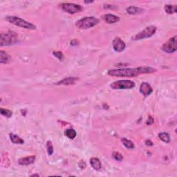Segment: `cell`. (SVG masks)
<instances>
[{"label": "cell", "instance_id": "1", "mask_svg": "<svg viewBox=\"0 0 177 177\" xmlns=\"http://www.w3.org/2000/svg\"><path fill=\"white\" fill-rule=\"evenodd\" d=\"M155 68L150 66H140L138 68H124L118 69H111L108 71L107 74L110 76L115 77H135L141 74H152L156 72Z\"/></svg>", "mask_w": 177, "mask_h": 177}, {"label": "cell", "instance_id": "2", "mask_svg": "<svg viewBox=\"0 0 177 177\" xmlns=\"http://www.w3.org/2000/svg\"><path fill=\"white\" fill-rule=\"evenodd\" d=\"M5 19L10 24H14L15 26H19V27L26 28V29L35 30L36 29V26L34 24L28 22L24 19L20 18V17L17 16H7L5 17Z\"/></svg>", "mask_w": 177, "mask_h": 177}, {"label": "cell", "instance_id": "3", "mask_svg": "<svg viewBox=\"0 0 177 177\" xmlns=\"http://www.w3.org/2000/svg\"><path fill=\"white\" fill-rule=\"evenodd\" d=\"M18 40V35L15 32L8 31L1 33L0 35V46H10L16 44Z\"/></svg>", "mask_w": 177, "mask_h": 177}, {"label": "cell", "instance_id": "4", "mask_svg": "<svg viewBox=\"0 0 177 177\" xmlns=\"http://www.w3.org/2000/svg\"><path fill=\"white\" fill-rule=\"evenodd\" d=\"M99 20L94 17H85L76 22V25L80 29H88L98 24Z\"/></svg>", "mask_w": 177, "mask_h": 177}, {"label": "cell", "instance_id": "5", "mask_svg": "<svg viewBox=\"0 0 177 177\" xmlns=\"http://www.w3.org/2000/svg\"><path fill=\"white\" fill-rule=\"evenodd\" d=\"M156 27L154 26H147L145 28H144L143 30H141V32L135 35L133 37L134 40H141V39L149 38V37H152V35L155 34V33L156 32Z\"/></svg>", "mask_w": 177, "mask_h": 177}, {"label": "cell", "instance_id": "6", "mask_svg": "<svg viewBox=\"0 0 177 177\" xmlns=\"http://www.w3.org/2000/svg\"><path fill=\"white\" fill-rule=\"evenodd\" d=\"M110 87L113 89H131L135 87V83L129 80H120L112 83Z\"/></svg>", "mask_w": 177, "mask_h": 177}, {"label": "cell", "instance_id": "7", "mask_svg": "<svg viewBox=\"0 0 177 177\" xmlns=\"http://www.w3.org/2000/svg\"><path fill=\"white\" fill-rule=\"evenodd\" d=\"M177 37L174 36L170 38L169 40L163 44L162 46V50L167 54H172L175 52L177 49Z\"/></svg>", "mask_w": 177, "mask_h": 177}, {"label": "cell", "instance_id": "8", "mask_svg": "<svg viewBox=\"0 0 177 177\" xmlns=\"http://www.w3.org/2000/svg\"><path fill=\"white\" fill-rule=\"evenodd\" d=\"M61 8L64 11L70 14H75V13L81 12L83 9V8L79 4L71 3H64L61 5Z\"/></svg>", "mask_w": 177, "mask_h": 177}, {"label": "cell", "instance_id": "9", "mask_svg": "<svg viewBox=\"0 0 177 177\" xmlns=\"http://www.w3.org/2000/svg\"><path fill=\"white\" fill-rule=\"evenodd\" d=\"M113 48L117 52H121L125 50L126 47V44L122 40L120 37H116L113 40Z\"/></svg>", "mask_w": 177, "mask_h": 177}, {"label": "cell", "instance_id": "10", "mask_svg": "<svg viewBox=\"0 0 177 177\" xmlns=\"http://www.w3.org/2000/svg\"><path fill=\"white\" fill-rule=\"evenodd\" d=\"M153 91V89L151 87V85L147 83H143L141 85L140 87V92L143 96H148L152 94Z\"/></svg>", "mask_w": 177, "mask_h": 177}, {"label": "cell", "instance_id": "11", "mask_svg": "<svg viewBox=\"0 0 177 177\" xmlns=\"http://www.w3.org/2000/svg\"><path fill=\"white\" fill-rule=\"evenodd\" d=\"M35 161V156H26V157H24V158H19L18 161V163L21 165H28L34 163Z\"/></svg>", "mask_w": 177, "mask_h": 177}, {"label": "cell", "instance_id": "12", "mask_svg": "<svg viewBox=\"0 0 177 177\" xmlns=\"http://www.w3.org/2000/svg\"><path fill=\"white\" fill-rule=\"evenodd\" d=\"M103 18L107 24L116 23V22H118L119 20H120L119 17L113 14H106L105 15H103Z\"/></svg>", "mask_w": 177, "mask_h": 177}, {"label": "cell", "instance_id": "13", "mask_svg": "<svg viewBox=\"0 0 177 177\" xmlns=\"http://www.w3.org/2000/svg\"><path fill=\"white\" fill-rule=\"evenodd\" d=\"M78 80L77 77H65V79H63L62 80L58 82V83H56V85H74V84L76 83V82Z\"/></svg>", "mask_w": 177, "mask_h": 177}, {"label": "cell", "instance_id": "14", "mask_svg": "<svg viewBox=\"0 0 177 177\" xmlns=\"http://www.w3.org/2000/svg\"><path fill=\"white\" fill-rule=\"evenodd\" d=\"M90 164L94 170L98 171L101 169L102 164L98 158H91L90 159Z\"/></svg>", "mask_w": 177, "mask_h": 177}, {"label": "cell", "instance_id": "15", "mask_svg": "<svg viewBox=\"0 0 177 177\" xmlns=\"http://www.w3.org/2000/svg\"><path fill=\"white\" fill-rule=\"evenodd\" d=\"M127 12L130 15H137L143 13L144 10L143 8L136 7V6H129L127 8Z\"/></svg>", "mask_w": 177, "mask_h": 177}, {"label": "cell", "instance_id": "16", "mask_svg": "<svg viewBox=\"0 0 177 177\" xmlns=\"http://www.w3.org/2000/svg\"><path fill=\"white\" fill-rule=\"evenodd\" d=\"M11 60V57L6 52L1 51H0V62L1 64H7Z\"/></svg>", "mask_w": 177, "mask_h": 177}, {"label": "cell", "instance_id": "17", "mask_svg": "<svg viewBox=\"0 0 177 177\" xmlns=\"http://www.w3.org/2000/svg\"><path fill=\"white\" fill-rule=\"evenodd\" d=\"M9 136H10V141H12V143H13L19 144V145H21V144L24 143L23 139L21 138L20 137L17 136V135H15L14 134H13V133H10Z\"/></svg>", "mask_w": 177, "mask_h": 177}, {"label": "cell", "instance_id": "18", "mask_svg": "<svg viewBox=\"0 0 177 177\" xmlns=\"http://www.w3.org/2000/svg\"><path fill=\"white\" fill-rule=\"evenodd\" d=\"M165 11L168 14H174L177 12L176 5H171V4H167L164 7Z\"/></svg>", "mask_w": 177, "mask_h": 177}, {"label": "cell", "instance_id": "19", "mask_svg": "<svg viewBox=\"0 0 177 177\" xmlns=\"http://www.w3.org/2000/svg\"><path fill=\"white\" fill-rule=\"evenodd\" d=\"M158 138L163 141V142L168 143L170 141V134L167 132H161L158 134Z\"/></svg>", "mask_w": 177, "mask_h": 177}, {"label": "cell", "instance_id": "20", "mask_svg": "<svg viewBox=\"0 0 177 177\" xmlns=\"http://www.w3.org/2000/svg\"><path fill=\"white\" fill-rule=\"evenodd\" d=\"M122 143H123V145L125 146V147L128 148V149H134V145L131 141L128 140L126 138H123L121 139Z\"/></svg>", "mask_w": 177, "mask_h": 177}, {"label": "cell", "instance_id": "21", "mask_svg": "<svg viewBox=\"0 0 177 177\" xmlns=\"http://www.w3.org/2000/svg\"><path fill=\"white\" fill-rule=\"evenodd\" d=\"M76 132L74 129H67L65 131V136L69 139H74L76 136Z\"/></svg>", "mask_w": 177, "mask_h": 177}, {"label": "cell", "instance_id": "22", "mask_svg": "<svg viewBox=\"0 0 177 177\" xmlns=\"http://www.w3.org/2000/svg\"><path fill=\"white\" fill-rule=\"evenodd\" d=\"M0 113L3 116L7 117V118H10L13 116V112L10 110L7 109H4V108H1L0 109Z\"/></svg>", "mask_w": 177, "mask_h": 177}, {"label": "cell", "instance_id": "23", "mask_svg": "<svg viewBox=\"0 0 177 177\" xmlns=\"http://www.w3.org/2000/svg\"><path fill=\"white\" fill-rule=\"evenodd\" d=\"M46 150H47L48 154L50 155V156L54 153V146H53L51 141H48L46 143Z\"/></svg>", "mask_w": 177, "mask_h": 177}, {"label": "cell", "instance_id": "24", "mask_svg": "<svg viewBox=\"0 0 177 177\" xmlns=\"http://www.w3.org/2000/svg\"><path fill=\"white\" fill-rule=\"evenodd\" d=\"M112 156L113 158H114L115 160L118 161H122L123 160V156L118 152H114V153L112 154Z\"/></svg>", "mask_w": 177, "mask_h": 177}, {"label": "cell", "instance_id": "25", "mask_svg": "<svg viewBox=\"0 0 177 177\" xmlns=\"http://www.w3.org/2000/svg\"><path fill=\"white\" fill-rule=\"evenodd\" d=\"M53 54H54V55L55 57H56L57 59H59V60H63L64 59V55L62 52L60 51H54V53H53Z\"/></svg>", "mask_w": 177, "mask_h": 177}, {"label": "cell", "instance_id": "26", "mask_svg": "<svg viewBox=\"0 0 177 177\" xmlns=\"http://www.w3.org/2000/svg\"><path fill=\"white\" fill-rule=\"evenodd\" d=\"M153 123H154V118H152V116H149V118H148V120H147V125H150Z\"/></svg>", "mask_w": 177, "mask_h": 177}, {"label": "cell", "instance_id": "27", "mask_svg": "<svg viewBox=\"0 0 177 177\" xmlns=\"http://www.w3.org/2000/svg\"><path fill=\"white\" fill-rule=\"evenodd\" d=\"M145 143H146V145H148V146H152V145H153V143L151 141H149V140H147V141H145Z\"/></svg>", "mask_w": 177, "mask_h": 177}, {"label": "cell", "instance_id": "28", "mask_svg": "<svg viewBox=\"0 0 177 177\" xmlns=\"http://www.w3.org/2000/svg\"><path fill=\"white\" fill-rule=\"evenodd\" d=\"M85 2L86 4H89V3H93V2H94V1H85Z\"/></svg>", "mask_w": 177, "mask_h": 177}, {"label": "cell", "instance_id": "29", "mask_svg": "<svg viewBox=\"0 0 177 177\" xmlns=\"http://www.w3.org/2000/svg\"><path fill=\"white\" fill-rule=\"evenodd\" d=\"M39 176V174H33V175H31L30 176Z\"/></svg>", "mask_w": 177, "mask_h": 177}]
</instances>
